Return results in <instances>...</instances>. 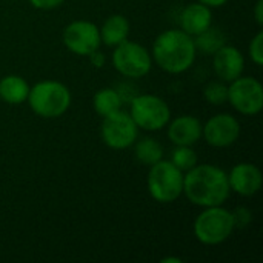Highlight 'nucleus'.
I'll return each mask as SVG.
<instances>
[{"label":"nucleus","instance_id":"obj_13","mask_svg":"<svg viewBox=\"0 0 263 263\" xmlns=\"http://www.w3.org/2000/svg\"><path fill=\"white\" fill-rule=\"evenodd\" d=\"M213 55V69L220 80L230 83L242 76L245 69V59L237 48L223 45Z\"/></svg>","mask_w":263,"mask_h":263},{"label":"nucleus","instance_id":"obj_1","mask_svg":"<svg viewBox=\"0 0 263 263\" xmlns=\"http://www.w3.org/2000/svg\"><path fill=\"white\" fill-rule=\"evenodd\" d=\"M228 174L214 165H196L183 176V194L202 208L219 206L230 197Z\"/></svg>","mask_w":263,"mask_h":263},{"label":"nucleus","instance_id":"obj_5","mask_svg":"<svg viewBox=\"0 0 263 263\" xmlns=\"http://www.w3.org/2000/svg\"><path fill=\"white\" fill-rule=\"evenodd\" d=\"M183 171L168 160H159L149 166L148 191L159 203H171L183 194Z\"/></svg>","mask_w":263,"mask_h":263},{"label":"nucleus","instance_id":"obj_15","mask_svg":"<svg viewBox=\"0 0 263 263\" xmlns=\"http://www.w3.org/2000/svg\"><path fill=\"white\" fill-rule=\"evenodd\" d=\"M211 25H213L211 8L200 2L185 6L180 14V29L190 34L191 37L202 34Z\"/></svg>","mask_w":263,"mask_h":263},{"label":"nucleus","instance_id":"obj_23","mask_svg":"<svg viewBox=\"0 0 263 263\" xmlns=\"http://www.w3.org/2000/svg\"><path fill=\"white\" fill-rule=\"evenodd\" d=\"M250 57L251 60L257 65L262 66L263 65V32L259 31L254 39L250 43Z\"/></svg>","mask_w":263,"mask_h":263},{"label":"nucleus","instance_id":"obj_8","mask_svg":"<svg viewBox=\"0 0 263 263\" xmlns=\"http://www.w3.org/2000/svg\"><path fill=\"white\" fill-rule=\"evenodd\" d=\"M228 102L243 116H256L263 109V86L254 77H237L230 82Z\"/></svg>","mask_w":263,"mask_h":263},{"label":"nucleus","instance_id":"obj_9","mask_svg":"<svg viewBox=\"0 0 263 263\" xmlns=\"http://www.w3.org/2000/svg\"><path fill=\"white\" fill-rule=\"evenodd\" d=\"M137 125L128 112L116 111L103 117L100 134L106 146L112 149H126L137 140Z\"/></svg>","mask_w":263,"mask_h":263},{"label":"nucleus","instance_id":"obj_29","mask_svg":"<svg viewBox=\"0 0 263 263\" xmlns=\"http://www.w3.org/2000/svg\"><path fill=\"white\" fill-rule=\"evenodd\" d=\"M162 263H182V259H179V257H165V259H162Z\"/></svg>","mask_w":263,"mask_h":263},{"label":"nucleus","instance_id":"obj_25","mask_svg":"<svg viewBox=\"0 0 263 263\" xmlns=\"http://www.w3.org/2000/svg\"><path fill=\"white\" fill-rule=\"evenodd\" d=\"M65 0H29V3L37 9H54L60 6Z\"/></svg>","mask_w":263,"mask_h":263},{"label":"nucleus","instance_id":"obj_14","mask_svg":"<svg viewBox=\"0 0 263 263\" xmlns=\"http://www.w3.org/2000/svg\"><path fill=\"white\" fill-rule=\"evenodd\" d=\"M168 137L176 146H193L202 137V123L194 116H180L170 125Z\"/></svg>","mask_w":263,"mask_h":263},{"label":"nucleus","instance_id":"obj_7","mask_svg":"<svg viewBox=\"0 0 263 263\" xmlns=\"http://www.w3.org/2000/svg\"><path fill=\"white\" fill-rule=\"evenodd\" d=\"M112 65L122 76L128 79H140L151 71L153 57L146 48L126 39L120 45L114 46Z\"/></svg>","mask_w":263,"mask_h":263},{"label":"nucleus","instance_id":"obj_21","mask_svg":"<svg viewBox=\"0 0 263 263\" xmlns=\"http://www.w3.org/2000/svg\"><path fill=\"white\" fill-rule=\"evenodd\" d=\"M170 162L176 165L180 171L186 173L197 165V154L191 146H176Z\"/></svg>","mask_w":263,"mask_h":263},{"label":"nucleus","instance_id":"obj_28","mask_svg":"<svg viewBox=\"0 0 263 263\" xmlns=\"http://www.w3.org/2000/svg\"><path fill=\"white\" fill-rule=\"evenodd\" d=\"M199 2L206 5V6H210V8H220V6L227 5L228 0H199Z\"/></svg>","mask_w":263,"mask_h":263},{"label":"nucleus","instance_id":"obj_2","mask_svg":"<svg viewBox=\"0 0 263 263\" xmlns=\"http://www.w3.org/2000/svg\"><path fill=\"white\" fill-rule=\"evenodd\" d=\"M194 39L182 29H168L157 35L153 45V59L170 74L188 71L196 60Z\"/></svg>","mask_w":263,"mask_h":263},{"label":"nucleus","instance_id":"obj_11","mask_svg":"<svg viewBox=\"0 0 263 263\" xmlns=\"http://www.w3.org/2000/svg\"><path fill=\"white\" fill-rule=\"evenodd\" d=\"M202 136L214 148H227L236 143L240 136V123L231 114H216L203 126Z\"/></svg>","mask_w":263,"mask_h":263},{"label":"nucleus","instance_id":"obj_27","mask_svg":"<svg viewBox=\"0 0 263 263\" xmlns=\"http://www.w3.org/2000/svg\"><path fill=\"white\" fill-rule=\"evenodd\" d=\"M89 59H91V63L94 65V66H97V68H100L102 65H103V62H105V57L99 52V49L97 51H94L91 55H88Z\"/></svg>","mask_w":263,"mask_h":263},{"label":"nucleus","instance_id":"obj_3","mask_svg":"<svg viewBox=\"0 0 263 263\" xmlns=\"http://www.w3.org/2000/svg\"><path fill=\"white\" fill-rule=\"evenodd\" d=\"M31 109L43 119L63 116L71 105V92L62 82L42 80L29 88L28 99Z\"/></svg>","mask_w":263,"mask_h":263},{"label":"nucleus","instance_id":"obj_26","mask_svg":"<svg viewBox=\"0 0 263 263\" xmlns=\"http://www.w3.org/2000/svg\"><path fill=\"white\" fill-rule=\"evenodd\" d=\"M254 17L259 26L263 25V0H257L256 6H254Z\"/></svg>","mask_w":263,"mask_h":263},{"label":"nucleus","instance_id":"obj_4","mask_svg":"<svg viewBox=\"0 0 263 263\" xmlns=\"http://www.w3.org/2000/svg\"><path fill=\"white\" fill-rule=\"evenodd\" d=\"M234 230L233 214L222 205L205 208V211H202L194 222L196 239L208 247H216L227 242Z\"/></svg>","mask_w":263,"mask_h":263},{"label":"nucleus","instance_id":"obj_24","mask_svg":"<svg viewBox=\"0 0 263 263\" xmlns=\"http://www.w3.org/2000/svg\"><path fill=\"white\" fill-rule=\"evenodd\" d=\"M231 214H233V220H234V228H240V230L247 228L250 225V222L253 220L251 211L243 206L236 208Z\"/></svg>","mask_w":263,"mask_h":263},{"label":"nucleus","instance_id":"obj_16","mask_svg":"<svg viewBox=\"0 0 263 263\" xmlns=\"http://www.w3.org/2000/svg\"><path fill=\"white\" fill-rule=\"evenodd\" d=\"M100 31V40L102 43H105L106 46H117L122 42H125L128 39L129 34V22L125 15L122 14H114L109 15L102 28H99Z\"/></svg>","mask_w":263,"mask_h":263},{"label":"nucleus","instance_id":"obj_19","mask_svg":"<svg viewBox=\"0 0 263 263\" xmlns=\"http://www.w3.org/2000/svg\"><path fill=\"white\" fill-rule=\"evenodd\" d=\"M194 39V45H196V49H200L202 52L205 54H214L217 49H220L227 39L223 35V32L217 28H208L206 31H203L202 34L193 37Z\"/></svg>","mask_w":263,"mask_h":263},{"label":"nucleus","instance_id":"obj_6","mask_svg":"<svg viewBox=\"0 0 263 263\" xmlns=\"http://www.w3.org/2000/svg\"><path fill=\"white\" fill-rule=\"evenodd\" d=\"M129 116L137 128L145 131H160L171 119V109L168 103L153 94H140L131 100Z\"/></svg>","mask_w":263,"mask_h":263},{"label":"nucleus","instance_id":"obj_22","mask_svg":"<svg viewBox=\"0 0 263 263\" xmlns=\"http://www.w3.org/2000/svg\"><path fill=\"white\" fill-rule=\"evenodd\" d=\"M203 97L211 105H223L228 100V86L223 82H210L203 89Z\"/></svg>","mask_w":263,"mask_h":263},{"label":"nucleus","instance_id":"obj_10","mask_svg":"<svg viewBox=\"0 0 263 263\" xmlns=\"http://www.w3.org/2000/svg\"><path fill=\"white\" fill-rule=\"evenodd\" d=\"M63 43L71 52L88 57L97 51L102 43L99 26L88 20L71 22L63 31Z\"/></svg>","mask_w":263,"mask_h":263},{"label":"nucleus","instance_id":"obj_20","mask_svg":"<svg viewBox=\"0 0 263 263\" xmlns=\"http://www.w3.org/2000/svg\"><path fill=\"white\" fill-rule=\"evenodd\" d=\"M136 159L143 165L151 166L163 159V149L157 140L146 137L136 143Z\"/></svg>","mask_w":263,"mask_h":263},{"label":"nucleus","instance_id":"obj_17","mask_svg":"<svg viewBox=\"0 0 263 263\" xmlns=\"http://www.w3.org/2000/svg\"><path fill=\"white\" fill-rule=\"evenodd\" d=\"M29 85L20 76H5L0 80V99L9 105H20L26 102Z\"/></svg>","mask_w":263,"mask_h":263},{"label":"nucleus","instance_id":"obj_12","mask_svg":"<svg viewBox=\"0 0 263 263\" xmlns=\"http://www.w3.org/2000/svg\"><path fill=\"white\" fill-rule=\"evenodd\" d=\"M228 183L231 191L243 197H251L262 188V173L253 163H239L230 171Z\"/></svg>","mask_w":263,"mask_h":263},{"label":"nucleus","instance_id":"obj_18","mask_svg":"<svg viewBox=\"0 0 263 263\" xmlns=\"http://www.w3.org/2000/svg\"><path fill=\"white\" fill-rule=\"evenodd\" d=\"M92 105H94V109L99 116L105 117V116H109L116 111L120 109L122 106V99H120V94L112 89V88H103V89H99L96 94H94V99H92Z\"/></svg>","mask_w":263,"mask_h":263}]
</instances>
